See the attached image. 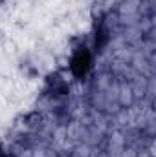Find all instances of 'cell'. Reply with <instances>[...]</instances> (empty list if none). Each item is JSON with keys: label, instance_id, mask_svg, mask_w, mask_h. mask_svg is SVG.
<instances>
[{"label": "cell", "instance_id": "6da1fadb", "mask_svg": "<svg viewBox=\"0 0 156 157\" xmlns=\"http://www.w3.org/2000/svg\"><path fill=\"white\" fill-rule=\"evenodd\" d=\"M90 68H92V53L84 46H79L70 57V73L76 78H83Z\"/></svg>", "mask_w": 156, "mask_h": 157}, {"label": "cell", "instance_id": "7a4b0ae2", "mask_svg": "<svg viewBox=\"0 0 156 157\" xmlns=\"http://www.w3.org/2000/svg\"><path fill=\"white\" fill-rule=\"evenodd\" d=\"M46 90L53 95H68L70 91V84L68 80L63 77V73L59 71H53L46 77Z\"/></svg>", "mask_w": 156, "mask_h": 157}, {"label": "cell", "instance_id": "3957f363", "mask_svg": "<svg viewBox=\"0 0 156 157\" xmlns=\"http://www.w3.org/2000/svg\"><path fill=\"white\" fill-rule=\"evenodd\" d=\"M20 73L24 75V78L33 80V78L39 77V68L33 62H30V60H22L20 62Z\"/></svg>", "mask_w": 156, "mask_h": 157}, {"label": "cell", "instance_id": "277c9868", "mask_svg": "<svg viewBox=\"0 0 156 157\" xmlns=\"http://www.w3.org/2000/svg\"><path fill=\"white\" fill-rule=\"evenodd\" d=\"M55 71L59 73H64V71H70V55L68 53H61L55 57Z\"/></svg>", "mask_w": 156, "mask_h": 157}, {"label": "cell", "instance_id": "5b68a950", "mask_svg": "<svg viewBox=\"0 0 156 157\" xmlns=\"http://www.w3.org/2000/svg\"><path fill=\"white\" fill-rule=\"evenodd\" d=\"M40 124H42V115L40 113L33 112V113L26 115V126L28 128H39Z\"/></svg>", "mask_w": 156, "mask_h": 157}, {"label": "cell", "instance_id": "8992f818", "mask_svg": "<svg viewBox=\"0 0 156 157\" xmlns=\"http://www.w3.org/2000/svg\"><path fill=\"white\" fill-rule=\"evenodd\" d=\"M2 46H4V51L6 53H11V55H15L17 53V44H15V40H11V39H6L4 42H2Z\"/></svg>", "mask_w": 156, "mask_h": 157}, {"label": "cell", "instance_id": "52a82bcc", "mask_svg": "<svg viewBox=\"0 0 156 157\" xmlns=\"http://www.w3.org/2000/svg\"><path fill=\"white\" fill-rule=\"evenodd\" d=\"M0 157H6V152H4V144L0 143Z\"/></svg>", "mask_w": 156, "mask_h": 157}, {"label": "cell", "instance_id": "ba28073f", "mask_svg": "<svg viewBox=\"0 0 156 157\" xmlns=\"http://www.w3.org/2000/svg\"><path fill=\"white\" fill-rule=\"evenodd\" d=\"M4 4H6V0H0V7H4Z\"/></svg>", "mask_w": 156, "mask_h": 157}]
</instances>
